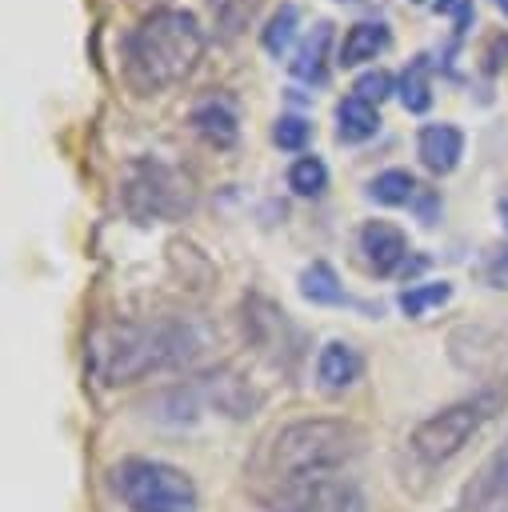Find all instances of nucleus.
I'll list each match as a JSON object with an SVG mask.
<instances>
[{"mask_svg": "<svg viewBox=\"0 0 508 512\" xmlns=\"http://www.w3.org/2000/svg\"><path fill=\"white\" fill-rule=\"evenodd\" d=\"M504 56H508V32H496L484 48V72H496L504 64Z\"/></svg>", "mask_w": 508, "mask_h": 512, "instance_id": "a878e982", "label": "nucleus"}, {"mask_svg": "<svg viewBox=\"0 0 508 512\" xmlns=\"http://www.w3.org/2000/svg\"><path fill=\"white\" fill-rule=\"evenodd\" d=\"M292 40H296V4H280V12L260 32V44H264L268 56H284Z\"/></svg>", "mask_w": 508, "mask_h": 512, "instance_id": "412c9836", "label": "nucleus"}, {"mask_svg": "<svg viewBox=\"0 0 508 512\" xmlns=\"http://www.w3.org/2000/svg\"><path fill=\"white\" fill-rule=\"evenodd\" d=\"M356 252L376 276H392L408 264V240L392 220H368L356 236Z\"/></svg>", "mask_w": 508, "mask_h": 512, "instance_id": "6e6552de", "label": "nucleus"}, {"mask_svg": "<svg viewBox=\"0 0 508 512\" xmlns=\"http://www.w3.org/2000/svg\"><path fill=\"white\" fill-rule=\"evenodd\" d=\"M496 8H500V12H504V16H508V0H496Z\"/></svg>", "mask_w": 508, "mask_h": 512, "instance_id": "cd10ccee", "label": "nucleus"}, {"mask_svg": "<svg viewBox=\"0 0 508 512\" xmlns=\"http://www.w3.org/2000/svg\"><path fill=\"white\" fill-rule=\"evenodd\" d=\"M208 8H212V16H216L220 32H224V36H236L240 28H248V24L256 20L260 0H208Z\"/></svg>", "mask_w": 508, "mask_h": 512, "instance_id": "4be33fe9", "label": "nucleus"}, {"mask_svg": "<svg viewBox=\"0 0 508 512\" xmlns=\"http://www.w3.org/2000/svg\"><path fill=\"white\" fill-rule=\"evenodd\" d=\"M288 188L296 196H320L328 188V164L320 156H300L292 168H288Z\"/></svg>", "mask_w": 508, "mask_h": 512, "instance_id": "aec40b11", "label": "nucleus"}, {"mask_svg": "<svg viewBox=\"0 0 508 512\" xmlns=\"http://www.w3.org/2000/svg\"><path fill=\"white\" fill-rule=\"evenodd\" d=\"M300 296L312 300V304H348L340 276H336L324 260H316V264H308V268L300 272Z\"/></svg>", "mask_w": 508, "mask_h": 512, "instance_id": "f3484780", "label": "nucleus"}, {"mask_svg": "<svg viewBox=\"0 0 508 512\" xmlns=\"http://www.w3.org/2000/svg\"><path fill=\"white\" fill-rule=\"evenodd\" d=\"M368 196H372L376 204L396 208V204H412V200L420 196V184H416V176L404 172V168H384L380 176L368 180Z\"/></svg>", "mask_w": 508, "mask_h": 512, "instance_id": "dca6fc26", "label": "nucleus"}, {"mask_svg": "<svg viewBox=\"0 0 508 512\" xmlns=\"http://www.w3.org/2000/svg\"><path fill=\"white\" fill-rule=\"evenodd\" d=\"M360 372H364V356H360L348 340H328V344L320 348V356H316V384H320V392H328V396L348 392V388L360 380Z\"/></svg>", "mask_w": 508, "mask_h": 512, "instance_id": "1a4fd4ad", "label": "nucleus"}, {"mask_svg": "<svg viewBox=\"0 0 508 512\" xmlns=\"http://www.w3.org/2000/svg\"><path fill=\"white\" fill-rule=\"evenodd\" d=\"M500 216H504V224H508V200H500Z\"/></svg>", "mask_w": 508, "mask_h": 512, "instance_id": "bb28decb", "label": "nucleus"}, {"mask_svg": "<svg viewBox=\"0 0 508 512\" xmlns=\"http://www.w3.org/2000/svg\"><path fill=\"white\" fill-rule=\"evenodd\" d=\"M376 132H380V112H376V104H368V100H360V96H344V100L336 104V140L360 144V140H368V136H376Z\"/></svg>", "mask_w": 508, "mask_h": 512, "instance_id": "4468645a", "label": "nucleus"}, {"mask_svg": "<svg viewBox=\"0 0 508 512\" xmlns=\"http://www.w3.org/2000/svg\"><path fill=\"white\" fill-rule=\"evenodd\" d=\"M416 4H424V0H416Z\"/></svg>", "mask_w": 508, "mask_h": 512, "instance_id": "c85d7f7f", "label": "nucleus"}, {"mask_svg": "<svg viewBox=\"0 0 508 512\" xmlns=\"http://www.w3.org/2000/svg\"><path fill=\"white\" fill-rule=\"evenodd\" d=\"M388 92H392V76H388V72H364V76L352 84V96H360V100H368V104H380Z\"/></svg>", "mask_w": 508, "mask_h": 512, "instance_id": "b1692460", "label": "nucleus"}, {"mask_svg": "<svg viewBox=\"0 0 508 512\" xmlns=\"http://www.w3.org/2000/svg\"><path fill=\"white\" fill-rule=\"evenodd\" d=\"M276 512H364V496L352 480H332V484L312 488L308 496H300Z\"/></svg>", "mask_w": 508, "mask_h": 512, "instance_id": "ddd939ff", "label": "nucleus"}, {"mask_svg": "<svg viewBox=\"0 0 508 512\" xmlns=\"http://www.w3.org/2000/svg\"><path fill=\"white\" fill-rule=\"evenodd\" d=\"M436 12H448L456 24V36L472 28V0H436Z\"/></svg>", "mask_w": 508, "mask_h": 512, "instance_id": "393cba45", "label": "nucleus"}, {"mask_svg": "<svg viewBox=\"0 0 508 512\" xmlns=\"http://www.w3.org/2000/svg\"><path fill=\"white\" fill-rule=\"evenodd\" d=\"M204 332L192 320H124L108 324L96 348V368L108 384H132L148 372L192 360Z\"/></svg>", "mask_w": 508, "mask_h": 512, "instance_id": "7ed1b4c3", "label": "nucleus"}, {"mask_svg": "<svg viewBox=\"0 0 508 512\" xmlns=\"http://www.w3.org/2000/svg\"><path fill=\"white\" fill-rule=\"evenodd\" d=\"M384 48H388V28L380 20H360V24L348 28V36L340 44V64L352 68V64H364V60H376Z\"/></svg>", "mask_w": 508, "mask_h": 512, "instance_id": "2eb2a0df", "label": "nucleus"}, {"mask_svg": "<svg viewBox=\"0 0 508 512\" xmlns=\"http://www.w3.org/2000/svg\"><path fill=\"white\" fill-rule=\"evenodd\" d=\"M504 408V392L500 388H488V392H476V396H464L432 416H424L412 432H408V456L420 472H436L444 468L448 460H456L472 436H480V428Z\"/></svg>", "mask_w": 508, "mask_h": 512, "instance_id": "20e7f679", "label": "nucleus"}, {"mask_svg": "<svg viewBox=\"0 0 508 512\" xmlns=\"http://www.w3.org/2000/svg\"><path fill=\"white\" fill-rule=\"evenodd\" d=\"M400 100L408 112H428L432 104V88H428V56H416L404 64L400 72Z\"/></svg>", "mask_w": 508, "mask_h": 512, "instance_id": "a211bd4d", "label": "nucleus"}, {"mask_svg": "<svg viewBox=\"0 0 508 512\" xmlns=\"http://www.w3.org/2000/svg\"><path fill=\"white\" fill-rule=\"evenodd\" d=\"M416 152H420L428 172L448 176L464 156V132L456 124H424L416 136Z\"/></svg>", "mask_w": 508, "mask_h": 512, "instance_id": "9b49d317", "label": "nucleus"}, {"mask_svg": "<svg viewBox=\"0 0 508 512\" xmlns=\"http://www.w3.org/2000/svg\"><path fill=\"white\" fill-rule=\"evenodd\" d=\"M448 300H452V284H448V280H428V284L404 288L396 304H400L404 316H424V312H432V308H440V304H448Z\"/></svg>", "mask_w": 508, "mask_h": 512, "instance_id": "6ab92c4d", "label": "nucleus"}, {"mask_svg": "<svg viewBox=\"0 0 508 512\" xmlns=\"http://www.w3.org/2000/svg\"><path fill=\"white\" fill-rule=\"evenodd\" d=\"M328 44H332V20H316L300 44H296V56L288 60L292 76L296 80H308V84H320L324 80V56H328Z\"/></svg>", "mask_w": 508, "mask_h": 512, "instance_id": "f8f14e48", "label": "nucleus"}, {"mask_svg": "<svg viewBox=\"0 0 508 512\" xmlns=\"http://www.w3.org/2000/svg\"><path fill=\"white\" fill-rule=\"evenodd\" d=\"M112 484L128 512H196L200 508V492L192 476L164 460L128 456L112 468Z\"/></svg>", "mask_w": 508, "mask_h": 512, "instance_id": "39448f33", "label": "nucleus"}, {"mask_svg": "<svg viewBox=\"0 0 508 512\" xmlns=\"http://www.w3.org/2000/svg\"><path fill=\"white\" fill-rule=\"evenodd\" d=\"M200 56L204 32L188 8H156L124 36V76L140 96L188 80Z\"/></svg>", "mask_w": 508, "mask_h": 512, "instance_id": "f03ea898", "label": "nucleus"}, {"mask_svg": "<svg viewBox=\"0 0 508 512\" xmlns=\"http://www.w3.org/2000/svg\"><path fill=\"white\" fill-rule=\"evenodd\" d=\"M192 128L204 144L212 148H232L236 136H240V116H236V104L232 96H208L192 108Z\"/></svg>", "mask_w": 508, "mask_h": 512, "instance_id": "9d476101", "label": "nucleus"}, {"mask_svg": "<svg viewBox=\"0 0 508 512\" xmlns=\"http://www.w3.org/2000/svg\"><path fill=\"white\" fill-rule=\"evenodd\" d=\"M368 436L352 420L336 416H308L276 428L256 456L248 460V492L268 512L308 496L312 488H324L332 480H344V472L360 460Z\"/></svg>", "mask_w": 508, "mask_h": 512, "instance_id": "f257e3e1", "label": "nucleus"}, {"mask_svg": "<svg viewBox=\"0 0 508 512\" xmlns=\"http://www.w3.org/2000/svg\"><path fill=\"white\" fill-rule=\"evenodd\" d=\"M120 196L124 208L136 224H152V220H180L192 212V184L180 168H172L168 160L156 156H136L124 168L120 180Z\"/></svg>", "mask_w": 508, "mask_h": 512, "instance_id": "423d86ee", "label": "nucleus"}, {"mask_svg": "<svg viewBox=\"0 0 508 512\" xmlns=\"http://www.w3.org/2000/svg\"><path fill=\"white\" fill-rule=\"evenodd\" d=\"M308 136H312V124H308L304 116H280V120L272 124V140H276L284 152H300V148L308 144Z\"/></svg>", "mask_w": 508, "mask_h": 512, "instance_id": "5701e85b", "label": "nucleus"}, {"mask_svg": "<svg viewBox=\"0 0 508 512\" xmlns=\"http://www.w3.org/2000/svg\"><path fill=\"white\" fill-rule=\"evenodd\" d=\"M452 512H508V428L500 444L480 460V468L464 480Z\"/></svg>", "mask_w": 508, "mask_h": 512, "instance_id": "0eeeda50", "label": "nucleus"}]
</instances>
